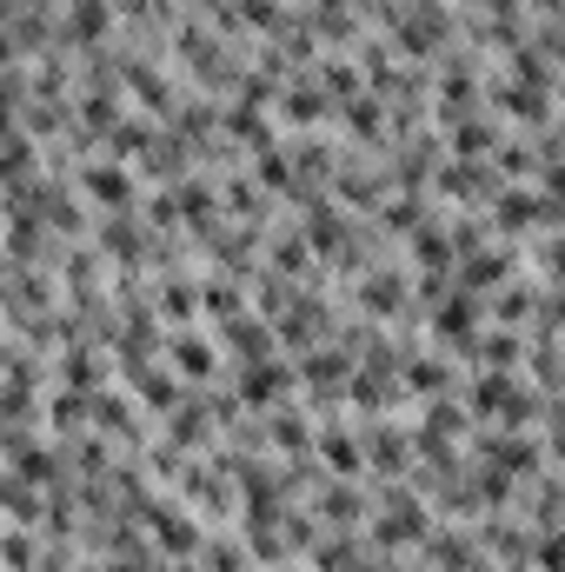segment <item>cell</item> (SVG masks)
I'll list each match as a JSON object with an SVG mask.
<instances>
[{
	"label": "cell",
	"instance_id": "obj_3",
	"mask_svg": "<svg viewBox=\"0 0 565 572\" xmlns=\"http://www.w3.org/2000/svg\"><path fill=\"white\" fill-rule=\"evenodd\" d=\"M80 193H87L93 207H107V213H127V207H133V173H127L120 160H93V167L80 173Z\"/></svg>",
	"mask_w": 565,
	"mask_h": 572
},
{
	"label": "cell",
	"instance_id": "obj_16",
	"mask_svg": "<svg viewBox=\"0 0 565 572\" xmlns=\"http://www.w3.org/2000/svg\"><path fill=\"white\" fill-rule=\"evenodd\" d=\"M360 307H366V313H400V307H406V293H400V280H393V273H373V280H366V293H360Z\"/></svg>",
	"mask_w": 565,
	"mask_h": 572
},
{
	"label": "cell",
	"instance_id": "obj_7",
	"mask_svg": "<svg viewBox=\"0 0 565 572\" xmlns=\"http://www.w3.org/2000/svg\"><path fill=\"white\" fill-rule=\"evenodd\" d=\"M313 440H320V460H326L333 473H360V466H366V446H360L353 427H326V433H313Z\"/></svg>",
	"mask_w": 565,
	"mask_h": 572
},
{
	"label": "cell",
	"instance_id": "obj_5",
	"mask_svg": "<svg viewBox=\"0 0 565 572\" xmlns=\"http://www.w3.org/2000/svg\"><path fill=\"white\" fill-rule=\"evenodd\" d=\"M286 387H293V367H280V360H253V367L240 373V400H246V407H273Z\"/></svg>",
	"mask_w": 565,
	"mask_h": 572
},
{
	"label": "cell",
	"instance_id": "obj_8",
	"mask_svg": "<svg viewBox=\"0 0 565 572\" xmlns=\"http://www.w3.org/2000/svg\"><path fill=\"white\" fill-rule=\"evenodd\" d=\"M226 353H240L246 367H253V360H273V333H266V320H246V313L226 320Z\"/></svg>",
	"mask_w": 565,
	"mask_h": 572
},
{
	"label": "cell",
	"instance_id": "obj_9",
	"mask_svg": "<svg viewBox=\"0 0 565 572\" xmlns=\"http://www.w3.org/2000/svg\"><path fill=\"white\" fill-rule=\"evenodd\" d=\"M400 387H406V393H426V400H440V393L453 387V367H446L440 353H413V360H406V380H400Z\"/></svg>",
	"mask_w": 565,
	"mask_h": 572
},
{
	"label": "cell",
	"instance_id": "obj_29",
	"mask_svg": "<svg viewBox=\"0 0 565 572\" xmlns=\"http://www.w3.org/2000/svg\"><path fill=\"white\" fill-rule=\"evenodd\" d=\"M320 73H326V93H333V100H353V93H360V73H353L346 60H326Z\"/></svg>",
	"mask_w": 565,
	"mask_h": 572
},
{
	"label": "cell",
	"instance_id": "obj_33",
	"mask_svg": "<svg viewBox=\"0 0 565 572\" xmlns=\"http://www.w3.org/2000/svg\"><path fill=\"white\" fill-rule=\"evenodd\" d=\"M386 572H400V566H386Z\"/></svg>",
	"mask_w": 565,
	"mask_h": 572
},
{
	"label": "cell",
	"instance_id": "obj_24",
	"mask_svg": "<svg viewBox=\"0 0 565 572\" xmlns=\"http://www.w3.org/2000/svg\"><path fill=\"white\" fill-rule=\"evenodd\" d=\"M346 127H353L360 140H380V100H366V93H353V100H346Z\"/></svg>",
	"mask_w": 565,
	"mask_h": 572
},
{
	"label": "cell",
	"instance_id": "obj_4",
	"mask_svg": "<svg viewBox=\"0 0 565 572\" xmlns=\"http://www.w3.org/2000/svg\"><path fill=\"white\" fill-rule=\"evenodd\" d=\"M167 360H173V373H180V380H213V373H220L213 340H206V333H193V327L167 340Z\"/></svg>",
	"mask_w": 565,
	"mask_h": 572
},
{
	"label": "cell",
	"instance_id": "obj_1",
	"mask_svg": "<svg viewBox=\"0 0 565 572\" xmlns=\"http://www.w3.org/2000/svg\"><path fill=\"white\" fill-rule=\"evenodd\" d=\"M473 413H486V420H526V413H553V400L533 407L513 373H486V380L473 387Z\"/></svg>",
	"mask_w": 565,
	"mask_h": 572
},
{
	"label": "cell",
	"instance_id": "obj_12",
	"mask_svg": "<svg viewBox=\"0 0 565 572\" xmlns=\"http://www.w3.org/2000/svg\"><path fill=\"white\" fill-rule=\"evenodd\" d=\"M273 440H280V453H306V446H313V420L293 413V407H280V413H273Z\"/></svg>",
	"mask_w": 565,
	"mask_h": 572
},
{
	"label": "cell",
	"instance_id": "obj_28",
	"mask_svg": "<svg viewBox=\"0 0 565 572\" xmlns=\"http://www.w3.org/2000/svg\"><path fill=\"white\" fill-rule=\"evenodd\" d=\"M326 113V93L320 87H293L286 93V120H320Z\"/></svg>",
	"mask_w": 565,
	"mask_h": 572
},
{
	"label": "cell",
	"instance_id": "obj_17",
	"mask_svg": "<svg viewBox=\"0 0 565 572\" xmlns=\"http://www.w3.org/2000/svg\"><path fill=\"white\" fill-rule=\"evenodd\" d=\"M180 393H186V387H180L173 373H140V400H147L153 413H173V407H180Z\"/></svg>",
	"mask_w": 565,
	"mask_h": 572
},
{
	"label": "cell",
	"instance_id": "obj_11",
	"mask_svg": "<svg viewBox=\"0 0 565 572\" xmlns=\"http://www.w3.org/2000/svg\"><path fill=\"white\" fill-rule=\"evenodd\" d=\"M413 260H420L426 273H446V267H453V240H446V227H420V233H413Z\"/></svg>",
	"mask_w": 565,
	"mask_h": 572
},
{
	"label": "cell",
	"instance_id": "obj_19",
	"mask_svg": "<svg viewBox=\"0 0 565 572\" xmlns=\"http://www.w3.org/2000/svg\"><path fill=\"white\" fill-rule=\"evenodd\" d=\"M200 313H213V320H240V293H233V280H206V287H200Z\"/></svg>",
	"mask_w": 565,
	"mask_h": 572
},
{
	"label": "cell",
	"instance_id": "obj_27",
	"mask_svg": "<svg viewBox=\"0 0 565 572\" xmlns=\"http://www.w3.org/2000/svg\"><path fill=\"white\" fill-rule=\"evenodd\" d=\"M360 513H366V506H360L353 486H333V493L320 500V520H333V526H340V520H360Z\"/></svg>",
	"mask_w": 565,
	"mask_h": 572
},
{
	"label": "cell",
	"instance_id": "obj_26",
	"mask_svg": "<svg viewBox=\"0 0 565 572\" xmlns=\"http://www.w3.org/2000/svg\"><path fill=\"white\" fill-rule=\"evenodd\" d=\"M160 313H167V320H193V313H200V293H186V280H167V287H160Z\"/></svg>",
	"mask_w": 565,
	"mask_h": 572
},
{
	"label": "cell",
	"instance_id": "obj_30",
	"mask_svg": "<svg viewBox=\"0 0 565 572\" xmlns=\"http://www.w3.org/2000/svg\"><path fill=\"white\" fill-rule=\"evenodd\" d=\"M27 553H33L27 533H7V540H0V560H7V566H27Z\"/></svg>",
	"mask_w": 565,
	"mask_h": 572
},
{
	"label": "cell",
	"instance_id": "obj_6",
	"mask_svg": "<svg viewBox=\"0 0 565 572\" xmlns=\"http://www.w3.org/2000/svg\"><path fill=\"white\" fill-rule=\"evenodd\" d=\"M220 120H226V140H240V147H253V153H266V147H273V127H266V113H260L253 100H233Z\"/></svg>",
	"mask_w": 565,
	"mask_h": 572
},
{
	"label": "cell",
	"instance_id": "obj_20",
	"mask_svg": "<svg viewBox=\"0 0 565 572\" xmlns=\"http://www.w3.org/2000/svg\"><path fill=\"white\" fill-rule=\"evenodd\" d=\"M406 460H413V446H406L393 427H380V433H373V466H380V473H400Z\"/></svg>",
	"mask_w": 565,
	"mask_h": 572
},
{
	"label": "cell",
	"instance_id": "obj_15",
	"mask_svg": "<svg viewBox=\"0 0 565 572\" xmlns=\"http://www.w3.org/2000/svg\"><path fill=\"white\" fill-rule=\"evenodd\" d=\"M127 80H133V93H140V100H147L153 113H173V87H167V80H160L153 67H127Z\"/></svg>",
	"mask_w": 565,
	"mask_h": 572
},
{
	"label": "cell",
	"instance_id": "obj_13",
	"mask_svg": "<svg viewBox=\"0 0 565 572\" xmlns=\"http://www.w3.org/2000/svg\"><path fill=\"white\" fill-rule=\"evenodd\" d=\"M107 27H113V7L107 0H73V40H107Z\"/></svg>",
	"mask_w": 565,
	"mask_h": 572
},
{
	"label": "cell",
	"instance_id": "obj_31",
	"mask_svg": "<svg viewBox=\"0 0 565 572\" xmlns=\"http://www.w3.org/2000/svg\"><path fill=\"white\" fill-rule=\"evenodd\" d=\"M206 572H240V553L233 546H206Z\"/></svg>",
	"mask_w": 565,
	"mask_h": 572
},
{
	"label": "cell",
	"instance_id": "obj_2",
	"mask_svg": "<svg viewBox=\"0 0 565 572\" xmlns=\"http://www.w3.org/2000/svg\"><path fill=\"white\" fill-rule=\"evenodd\" d=\"M473 333H480V293H446V300H433V340H440L446 353H460Z\"/></svg>",
	"mask_w": 565,
	"mask_h": 572
},
{
	"label": "cell",
	"instance_id": "obj_21",
	"mask_svg": "<svg viewBox=\"0 0 565 572\" xmlns=\"http://www.w3.org/2000/svg\"><path fill=\"white\" fill-rule=\"evenodd\" d=\"M433 566L440 572H473V546H466L460 533H440V540H433Z\"/></svg>",
	"mask_w": 565,
	"mask_h": 572
},
{
	"label": "cell",
	"instance_id": "obj_22",
	"mask_svg": "<svg viewBox=\"0 0 565 572\" xmlns=\"http://www.w3.org/2000/svg\"><path fill=\"white\" fill-rule=\"evenodd\" d=\"M453 127V147L460 153H486V147H500V133L486 127V120H446Z\"/></svg>",
	"mask_w": 565,
	"mask_h": 572
},
{
	"label": "cell",
	"instance_id": "obj_32",
	"mask_svg": "<svg viewBox=\"0 0 565 572\" xmlns=\"http://www.w3.org/2000/svg\"><path fill=\"white\" fill-rule=\"evenodd\" d=\"M320 7H333V13H340V7H346V0H320Z\"/></svg>",
	"mask_w": 565,
	"mask_h": 572
},
{
	"label": "cell",
	"instance_id": "obj_23",
	"mask_svg": "<svg viewBox=\"0 0 565 572\" xmlns=\"http://www.w3.org/2000/svg\"><path fill=\"white\" fill-rule=\"evenodd\" d=\"M47 420H53L60 433H73V427L87 420V393H67V387H60V393L47 400Z\"/></svg>",
	"mask_w": 565,
	"mask_h": 572
},
{
	"label": "cell",
	"instance_id": "obj_18",
	"mask_svg": "<svg viewBox=\"0 0 565 572\" xmlns=\"http://www.w3.org/2000/svg\"><path fill=\"white\" fill-rule=\"evenodd\" d=\"M293 180H300L293 160H286L280 147H266V153H260V187H266V193H293Z\"/></svg>",
	"mask_w": 565,
	"mask_h": 572
},
{
	"label": "cell",
	"instance_id": "obj_25",
	"mask_svg": "<svg viewBox=\"0 0 565 572\" xmlns=\"http://www.w3.org/2000/svg\"><path fill=\"white\" fill-rule=\"evenodd\" d=\"M266 253H273V273H306V260H313V253H306V240H293V233H280Z\"/></svg>",
	"mask_w": 565,
	"mask_h": 572
},
{
	"label": "cell",
	"instance_id": "obj_14",
	"mask_svg": "<svg viewBox=\"0 0 565 572\" xmlns=\"http://www.w3.org/2000/svg\"><path fill=\"white\" fill-rule=\"evenodd\" d=\"M100 247H107L113 260H127V267H133V260L147 253V233H133V220H127V213H113V227H107V240H100Z\"/></svg>",
	"mask_w": 565,
	"mask_h": 572
},
{
	"label": "cell",
	"instance_id": "obj_10",
	"mask_svg": "<svg viewBox=\"0 0 565 572\" xmlns=\"http://www.w3.org/2000/svg\"><path fill=\"white\" fill-rule=\"evenodd\" d=\"M506 273H513V260H506V253H466L460 287H466V293H486V287H493V280H506Z\"/></svg>",
	"mask_w": 565,
	"mask_h": 572
}]
</instances>
